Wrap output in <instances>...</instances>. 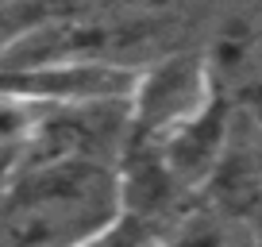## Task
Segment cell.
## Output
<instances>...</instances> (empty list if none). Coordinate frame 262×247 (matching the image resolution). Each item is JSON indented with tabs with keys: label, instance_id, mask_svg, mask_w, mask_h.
I'll return each instance as SVG.
<instances>
[{
	"label": "cell",
	"instance_id": "obj_1",
	"mask_svg": "<svg viewBox=\"0 0 262 247\" xmlns=\"http://www.w3.org/2000/svg\"><path fill=\"white\" fill-rule=\"evenodd\" d=\"M123 216L116 162L39 155L8 170L0 190V243H104Z\"/></svg>",
	"mask_w": 262,
	"mask_h": 247
},
{
	"label": "cell",
	"instance_id": "obj_2",
	"mask_svg": "<svg viewBox=\"0 0 262 247\" xmlns=\"http://www.w3.org/2000/svg\"><path fill=\"white\" fill-rule=\"evenodd\" d=\"M216 93L220 85L208 50H162L139 70V81L131 93V139L162 143L196 112H205Z\"/></svg>",
	"mask_w": 262,
	"mask_h": 247
},
{
	"label": "cell",
	"instance_id": "obj_3",
	"mask_svg": "<svg viewBox=\"0 0 262 247\" xmlns=\"http://www.w3.org/2000/svg\"><path fill=\"white\" fill-rule=\"evenodd\" d=\"M143 66L123 62H85V58H54L27 66H0L4 89L27 93L42 105H77V100H116L131 97Z\"/></svg>",
	"mask_w": 262,
	"mask_h": 247
},
{
	"label": "cell",
	"instance_id": "obj_4",
	"mask_svg": "<svg viewBox=\"0 0 262 247\" xmlns=\"http://www.w3.org/2000/svg\"><path fill=\"white\" fill-rule=\"evenodd\" d=\"M47 108L50 105L27 97V93L0 85V170L4 174L31 151L35 135H39L42 120H47Z\"/></svg>",
	"mask_w": 262,
	"mask_h": 247
},
{
	"label": "cell",
	"instance_id": "obj_5",
	"mask_svg": "<svg viewBox=\"0 0 262 247\" xmlns=\"http://www.w3.org/2000/svg\"><path fill=\"white\" fill-rule=\"evenodd\" d=\"M50 8H39V4H24V0H0V58L8 54V47L35 24L42 19Z\"/></svg>",
	"mask_w": 262,
	"mask_h": 247
},
{
	"label": "cell",
	"instance_id": "obj_6",
	"mask_svg": "<svg viewBox=\"0 0 262 247\" xmlns=\"http://www.w3.org/2000/svg\"><path fill=\"white\" fill-rule=\"evenodd\" d=\"M4 178H8V174H4V170H0V190H4Z\"/></svg>",
	"mask_w": 262,
	"mask_h": 247
}]
</instances>
